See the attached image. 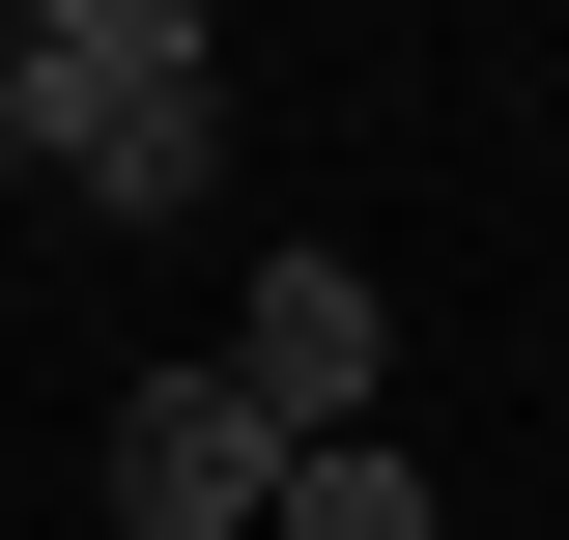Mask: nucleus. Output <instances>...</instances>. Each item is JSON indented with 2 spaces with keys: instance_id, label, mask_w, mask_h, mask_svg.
I'll return each mask as SVG.
<instances>
[{
  "instance_id": "7ed1b4c3",
  "label": "nucleus",
  "mask_w": 569,
  "mask_h": 540,
  "mask_svg": "<svg viewBox=\"0 0 569 540\" xmlns=\"http://www.w3.org/2000/svg\"><path fill=\"white\" fill-rule=\"evenodd\" d=\"M257 512H284V427L228 370H142L114 399V540H257Z\"/></svg>"
},
{
  "instance_id": "20e7f679",
  "label": "nucleus",
  "mask_w": 569,
  "mask_h": 540,
  "mask_svg": "<svg viewBox=\"0 0 569 540\" xmlns=\"http://www.w3.org/2000/svg\"><path fill=\"white\" fill-rule=\"evenodd\" d=\"M257 540H427V456H399V427H342V456H284Z\"/></svg>"
},
{
  "instance_id": "f03ea898",
  "label": "nucleus",
  "mask_w": 569,
  "mask_h": 540,
  "mask_svg": "<svg viewBox=\"0 0 569 540\" xmlns=\"http://www.w3.org/2000/svg\"><path fill=\"white\" fill-rule=\"evenodd\" d=\"M200 370H228V399L284 427V456H342V427H370V370H399V313H370V257H257Z\"/></svg>"
},
{
  "instance_id": "39448f33",
  "label": "nucleus",
  "mask_w": 569,
  "mask_h": 540,
  "mask_svg": "<svg viewBox=\"0 0 569 540\" xmlns=\"http://www.w3.org/2000/svg\"><path fill=\"white\" fill-rule=\"evenodd\" d=\"M0 200H58V171H29V114H0Z\"/></svg>"
},
{
  "instance_id": "f257e3e1",
  "label": "nucleus",
  "mask_w": 569,
  "mask_h": 540,
  "mask_svg": "<svg viewBox=\"0 0 569 540\" xmlns=\"http://www.w3.org/2000/svg\"><path fill=\"white\" fill-rule=\"evenodd\" d=\"M0 114H29V171H58V200H200L228 171V58H200V0H29V29H0Z\"/></svg>"
}]
</instances>
